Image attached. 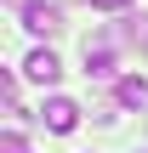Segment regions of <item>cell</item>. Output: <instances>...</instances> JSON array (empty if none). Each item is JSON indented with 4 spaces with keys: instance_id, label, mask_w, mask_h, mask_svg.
I'll list each match as a JSON object with an SVG mask.
<instances>
[{
    "instance_id": "cell-1",
    "label": "cell",
    "mask_w": 148,
    "mask_h": 153,
    "mask_svg": "<svg viewBox=\"0 0 148 153\" xmlns=\"http://www.w3.org/2000/svg\"><path fill=\"white\" fill-rule=\"evenodd\" d=\"M23 28H29V34H57V28H63V11L29 0V6H23Z\"/></svg>"
},
{
    "instance_id": "cell-2",
    "label": "cell",
    "mask_w": 148,
    "mask_h": 153,
    "mask_svg": "<svg viewBox=\"0 0 148 153\" xmlns=\"http://www.w3.org/2000/svg\"><path fill=\"white\" fill-rule=\"evenodd\" d=\"M40 119H46V131H57V136H68V131H74V125H80V108H74V102H68V97H51V102H46V114H40Z\"/></svg>"
},
{
    "instance_id": "cell-3",
    "label": "cell",
    "mask_w": 148,
    "mask_h": 153,
    "mask_svg": "<svg viewBox=\"0 0 148 153\" xmlns=\"http://www.w3.org/2000/svg\"><path fill=\"white\" fill-rule=\"evenodd\" d=\"M23 74L34 79V85H57V74H63V62L40 45V51H29V62H23Z\"/></svg>"
},
{
    "instance_id": "cell-4",
    "label": "cell",
    "mask_w": 148,
    "mask_h": 153,
    "mask_svg": "<svg viewBox=\"0 0 148 153\" xmlns=\"http://www.w3.org/2000/svg\"><path fill=\"white\" fill-rule=\"evenodd\" d=\"M86 74H91V79H108V74H114V51H108V40H103V45L86 40Z\"/></svg>"
},
{
    "instance_id": "cell-5",
    "label": "cell",
    "mask_w": 148,
    "mask_h": 153,
    "mask_svg": "<svg viewBox=\"0 0 148 153\" xmlns=\"http://www.w3.org/2000/svg\"><path fill=\"white\" fill-rule=\"evenodd\" d=\"M114 97H120L125 108H137V102H148V79H143V74H125V79H114Z\"/></svg>"
},
{
    "instance_id": "cell-6",
    "label": "cell",
    "mask_w": 148,
    "mask_h": 153,
    "mask_svg": "<svg viewBox=\"0 0 148 153\" xmlns=\"http://www.w3.org/2000/svg\"><path fill=\"white\" fill-rule=\"evenodd\" d=\"M0 153H29V148H23V131H17V125H6V136H0Z\"/></svg>"
},
{
    "instance_id": "cell-7",
    "label": "cell",
    "mask_w": 148,
    "mask_h": 153,
    "mask_svg": "<svg viewBox=\"0 0 148 153\" xmlns=\"http://www.w3.org/2000/svg\"><path fill=\"white\" fill-rule=\"evenodd\" d=\"M86 6H97V11H120V6H131V0H86Z\"/></svg>"
}]
</instances>
